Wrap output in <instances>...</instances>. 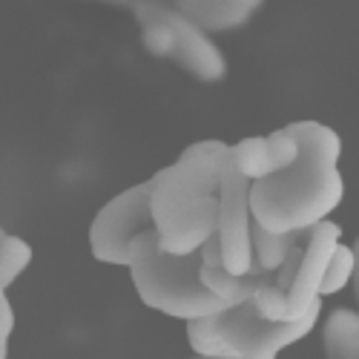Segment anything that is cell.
I'll use <instances>...</instances> for the list:
<instances>
[{"instance_id": "cell-1", "label": "cell", "mask_w": 359, "mask_h": 359, "mask_svg": "<svg viewBox=\"0 0 359 359\" xmlns=\"http://www.w3.org/2000/svg\"><path fill=\"white\" fill-rule=\"evenodd\" d=\"M227 156L230 144L219 138L198 141L149 178V213L164 253H198L207 238L216 236L219 175Z\"/></svg>"}, {"instance_id": "cell-2", "label": "cell", "mask_w": 359, "mask_h": 359, "mask_svg": "<svg viewBox=\"0 0 359 359\" xmlns=\"http://www.w3.org/2000/svg\"><path fill=\"white\" fill-rule=\"evenodd\" d=\"M345 196L337 161L299 147L293 167L250 184V219L267 233H308L331 216Z\"/></svg>"}, {"instance_id": "cell-3", "label": "cell", "mask_w": 359, "mask_h": 359, "mask_svg": "<svg viewBox=\"0 0 359 359\" xmlns=\"http://www.w3.org/2000/svg\"><path fill=\"white\" fill-rule=\"evenodd\" d=\"M127 267H130V276H133V285L141 296V302L164 316L196 322V319H207L213 313L227 311V305L219 302L198 282L201 256L198 253H190V256L164 253L158 248L156 230L141 233L130 245Z\"/></svg>"}, {"instance_id": "cell-4", "label": "cell", "mask_w": 359, "mask_h": 359, "mask_svg": "<svg viewBox=\"0 0 359 359\" xmlns=\"http://www.w3.org/2000/svg\"><path fill=\"white\" fill-rule=\"evenodd\" d=\"M322 313V302H316L308 316L296 322H264L256 313L253 302L227 308L207 319L187 322V342L196 356L210 359H279V353L305 339Z\"/></svg>"}, {"instance_id": "cell-5", "label": "cell", "mask_w": 359, "mask_h": 359, "mask_svg": "<svg viewBox=\"0 0 359 359\" xmlns=\"http://www.w3.org/2000/svg\"><path fill=\"white\" fill-rule=\"evenodd\" d=\"M147 230H153L149 182H141L109 198L95 213L93 224H89V248L98 262L127 267L130 245Z\"/></svg>"}, {"instance_id": "cell-6", "label": "cell", "mask_w": 359, "mask_h": 359, "mask_svg": "<svg viewBox=\"0 0 359 359\" xmlns=\"http://www.w3.org/2000/svg\"><path fill=\"white\" fill-rule=\"evenodd\" d=\"M250 182L238 175L230 156L219 175V253L222 267L230 276H250L256 273L253 267V245H250Z\"/></svg>"}, {"instance_id": "cell-7", "label": "cell", "mask_w": 359, "mask_h": 359, "mask_svg": "<svg viewBox=\"0 0 359 359\" xmlns=\"http://www.w3.org/2000/svg\"><path fill=\"white\" fill-rule=\"evenodd\" d=\"M305 236H308V245L302 248L296 279L287 290V322L308 316V311L316 302H322L319 287H322V279H325V271H327V262H331V256L339 245L342 227L334 224L331 219H325L316 227H311Z\"/></svg>"}, {"instance_id": "cell-8", "label": "cell", "mask_w": 359, "mask_h": 359, "mask_svg": "<svg viewBox=\"0 0 359 359\" xmlns=\"http://www.w3.org/2000/svg\"><path fill=\"white\" fill-rule=\"evenodd\" d=\"M164 18L172 32V61L182 64L193 78L204 83H219L227 78V61L216 41L184 18L175 6H164Z\"/></svg>"}, {"instance_id": "cell-9", "label": "cell", "mask_w": 359, "mask_h": 359, "mask_svg": "<svg viewBox=\"0 0 359 359\" xmlns=\"http://www.w3.org/2000/svg\"><path fill=\"white\" fill-rule=\"evenodd\" d=\"M296 158L299 147L285 130H276L271 135H250L238 144H230V161L238 175H245L250 184L293 167Z\"/></svg>"}, {"instance_id": "cell-10", "label": "cell", "mask_w": 359, "mask_h": 359, "mask_svg": "<svg viewBox=\"0 0 359 359\" xmlns=\"http://www.w3.org/2000/svg\"><path fill=\"white\" fill-rule=\"evenodd\" d=\"M264 4L259 0H182L175 9L190 18L198 29L210 32H230V29L245 26Z\"/></svg>"}, {"instance_id": "cell-11", "label": "cell", "mask_w": 359, "mask_h": 359, "mask_svg": "<svg viewBox=\"0 0 359 359\" xmlns=\"http://www.w3.org/2000/svg\"><path fill=\"white\" fill-rule=\"evenodd\" d=\"M198 282L204 285V290H210L219 302H224L227 308L253 302V296L264 287L273 285V273H250V276H230L224 267H204L198 271Z\"/></svg>"}, {"instance_id": "cell-12", "label": "cell", "mask_w": 359, "mask_h": 359, "mask_svg": "<svg viewBox=\"0 0 359 359\" xmlns=\"http://www.w3.org/2000/svg\"><path fill=\"white\" fill-rule=\"evenodd\" d=\"M322 342L327 359H359V313L337 308L325 319Z\"/></svg>"}, {"instance_id": "cell-13", "label": "cell", "mask_w": 359, "mask_h": 359, "mask_svg": "<svg viewBox=\"0 0 359 359\" xmlns=\"http://www.w3.org/2000/svg\"><path fill=\"white\" fill-rule=\"evenodd\" d=\"M305 233H267L256 222H250V245H253V267L256 273H276V267L285 262V256L299 245Z\"/></svg>"}, {"instance_id": "cell-14", "label": "cell", "mask_w": 359, "mask_h": 359, "mask_svg": "<svg viewBox=\"0 0 359 359\" xmlns=\"http://www.w3.org/2000/svg\"><path fill=\"white\" fill-rule=\"evenodd\" d=\"M285 133L296 141V147L311 149V153H319L325 158H331L339 164L342 156V138L337 135V130H331L327 124L319 121H293L285 127Z\"/></svg>"}, {"instance_id": "cell-15", "label": "cell", "mask_w": 359, "mask_h": 359, "mask_svg": "<svg viewBox=\"0 0 359 359\" xmlns=\"http://www.w3.org/2000/svg\"><path fill=\"white\" fill-rule=\"evenodd\" d=\"M29 264H32V245L20 236H9L0 230V290L9 293V287Z\"/></svg>"}, {"instance_id": "cell-16", "label": "cell", "mask_w": 359, "mask_h": 359, "mask_svg": "<svg viewBox=\"0 0 359 359\" xmlns=\"http://www.w3.org/2000/svg\"><path fill=\"white\" fill-rule=\"evenodd\" d=\"M353 273H356V250L339 242L331 262H327V271H325V279H322V287H319V299L339 293L351 282Z\"/></svg>"}, {"instance_id": "cell-17", "label": "cell", "mask_w": 359, "mask_h": 359, "mask_svg": "<svg viewBox=\"0 0 359 359\" xmlns=\"http://www.w3.org/2000/svg\"><path fill=\"white\" fill-rule=\"evenodd\" d=\"M12 334H15V308L9 302V293L0 290V351H9Z\"/></svg>"}, {"instance_id": "cell-18", "label": "cell", "mask_w": 359, "mask_h": 359, "mask_svg": "<svg viewBox=\"0 0 359 359\" xmlns=\"http://www.w3.org/2000/svg\"><path fill=\"white\" fill-rule=\"evenodd\" d=\"M0 359H9V351H0Z\"/></svg>"}, {"instance_id": "cell-19", "label": "cell", "mask_w": 359, "mask_h": 359, "mask_svg": "<svg viewBox=\"0 0 359 359\" xmlns=\"http://www.w3.org/2000/svg\"><path fill=\"white\" fill-rule=\"evenodd\" d=\"M193 359H210V356H193Z\"/></svg>"}]
</instances>
